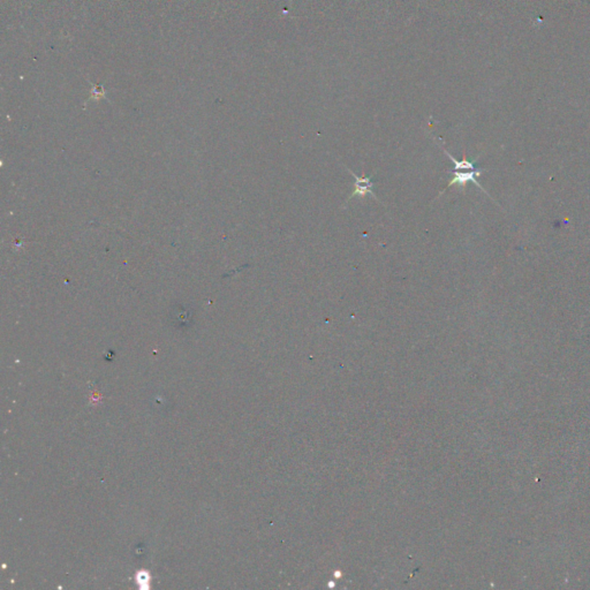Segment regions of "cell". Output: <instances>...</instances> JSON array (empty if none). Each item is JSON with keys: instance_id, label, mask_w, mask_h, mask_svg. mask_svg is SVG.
<instances>
[{"instance_id": "obj_1", "label": "cell", "mask_w": 590, "mask_h": 590, "mask_svg": "<svg viewBox=\"0 0 590 590\" xmlns=\"http://www.w3.org/2000/svg\"><path fill=\"white\" fill-rule=\"evenodd\" d=\"M451 173L453 174V178H452V180L448 182V185L446 186V188H445V189L449 188V187L453 186V185H459V186L461 187V188H463V187H465V186L468 184V182H473V184H475L482 191H483V193H485L486 195H489V193H486L485 189L480 185V182L477 181V178H479L480 175H482V173H483V170H475V171H451ZM445 189H444V190H445ZM444 190H443V191H444Z\"/></svg>"}, {"instance_id": "obj_2", "label": "cell", "mask_w": 590, "mask_h": 590, "mask_svg": "<svg viewBox=\"0 0 590 590\" xmlns=\"http://www.w3.org/2000/svg\"><path fill=\"white\" fill-rule=\"evenodd\" d=\"M349 173L354 176V191L353 194L349 196V199H353L355 195L357 196H364L367 194H371L375 199L376 195L373 193V182L370 176H358L353 171L349 170Z\"/></svg>"}, {"instance_id": "obj_3", "label": "cell", "mask_w": 590, "mask_h": 590, "mask_svg": "<svg viewBox=\"0 0 590 590\" xmlns=\"http://www.w3.org/2000/svg\"><path fill=\"white\" fill-rule=\"evenodd\" d=\"M443 151L449 159H451L452 163H453L454 166H453L452 171H475V170H479V168L476 167V164H475V161L477 158H475L474 161H468L466 154H463L462 161H457V159L454 158L446 149L443 148Z\"/></svg>"}]
</instances>
